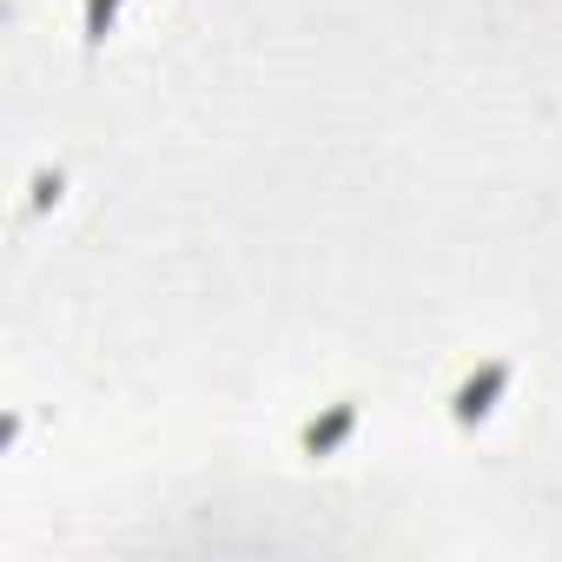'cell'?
<instances>
[{
    "mask_svg": "<svg viewBox=\"0 0 562 562\" xmlns=\"http://www.w3.org/2000/svg\"><path fill=\"white\" fill-rule=\"evenodd\" d=\"M509 384H516V364H509V358H483V364L450 391V424H457V430L490 424V411L509 397Z\"/></svg>",
    "mask_w": 562,
    "mask_h": 562,
    "instance_id": "1",
    "label": "cell"
},
{
    "mask_svg": "<svg viewBox=\"0 0 562 562\" xmlns=\"http://www.w3.org/2000/svg\"><path fill=\"white\" fill-rule=\"evenodd\" d=\"M358 417H364V411H358L351 397H338L325 417H312V424L299 430V450H305V457H338V450L358 437Z\"/></svg>",
    "mask_w": 562,
    "mask_h": 562,
    "instance_id": "2",
    "label": "cell"
},
{
    "mask_svg": "<svg viewBox=\"0 0 562 562\" xmlns=\"http://www.w3.org/2000/svg\"><path fill=\"white\" fill-rule=\"evenodd\" d=\"M120 8H126V0H80V47H87V54H100V47L113 41Z\"/></svg>",
    "mask_w": 562,
    "mask_h": 562,
    "instance_id": "3",
    "label": "cell"
}]
</instances>
